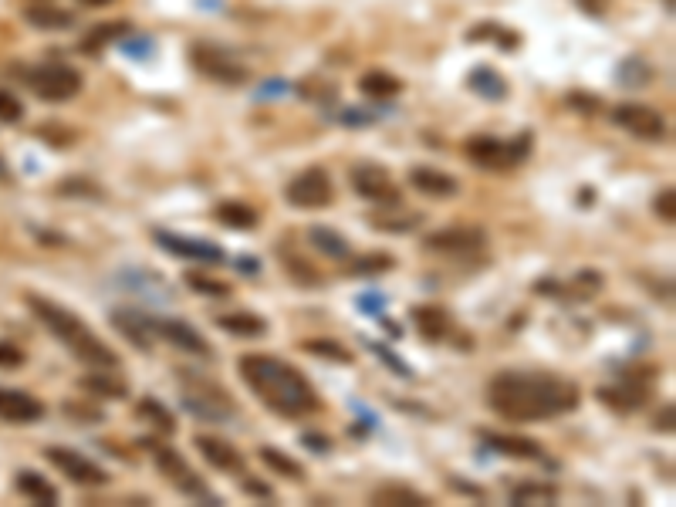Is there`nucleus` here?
<instances>
[{"label": "nucleus", "instance_id": "f257e3e1", "mask_svg": "<svg viewBox=\"0 0 676 507\" xmlns=\"http://www.w3.org/2000/svg\"><path fill=\"white\" fill-rule=\"evenodd\" d=\"M487 406L511 423L555 420L578 406V386L551 372L507 369L487 382Z\"/></svg>", "mask_w": 676, "mask_h": 507}, {"label": "nucleus", "instance_id": "f03ea898", "mask_svg": "<svg viewBox=\"0 0 676 507\" xmlns=\"http://www.w3.org/2000/svg\"><path fill=\"white\" fill-rule=\"evenodd\" d=\"M237 369H240V379L247 382V389L257 393V399H261L271 413L298 420V416H308L322 406V399H318L315 386L305 379V372L291 366V362L278 359V355L247 352L237 359Z\"/></svg>", "mask_w": 676, "mask_h": 507}, {"label": "nucleus", "instance_id": "7ed1b4c3", "mask_svg": "<svg viewBox=\"0 0 676 507\" xmlns=\"http://www.w3.org/2000/svg\"><path fill=\"white\" fill-rule=\"evenodd\" d=\"M24 301H28V308L34 311V318H38V322L48 328L71 355H75V359H82L85 366H92V369L119 366V352H112L71 308L58 305V301H51V298H41V295H28Z\"/></svg>", "mask_w": 676, "mask_h": 507}, {"label": "nucleus", "instance_id": "20e7f679", "mask_svg": "<svg viewBox=\"0 0 676 507\" xmlns=\"http://www.w3.org/2000/svg\"><path fill=\"white\" fill-rule=\"evenodd\" d=\"M467 159L480 169H511L531 156V136L497 139V136H474L467 139Z\"/></svg>", "mask_w": 676, "mask_h": 507}, {"label": "nucleus", "instance_id": "39448f33", "mask_svg": "<svg viewBox=\"0 0 676 507\" xmlns=\"http://www.w3.org/2000/svg\"><path fill=\"white\" fill-rule=\"evenodd\" d=\"M149 450H153V460L159 467V474H163L169 484L176 487V491L190 494V497H200V501H217L207 484H203V477H197V470L186 464V457L176 447H166V443H149Z\"/></svg>", "mask_w": 676, "mask_h": 507}, {"label": "nucleus", "instance_id": "423d86ee", "mask_svg": "<svg viewBox=\"0 0 676 507\" xmlns=\"http://www.w3.org/2000/svg\"><path fill=\"white\" fill-rule=\"evenodd\" d=\"M31 92L44 102H71L82 92V71L71 65H41L28 75Z\"/></svg>", "mask_w": 676, "mask_h": 507}, {"label": "nucleus", "instance_id": "0eeeda50", "mask_svg": "<svg viewBox=\"0 0 676 507\" xmlns=\"http://www.w3.org/2000/svg\"><path fill=\"white\" fill-rule=\"evenodd\" d=\"M349 180L352 190L369 203H379V207H399L403 203V193L396 190L393 173L379 163H355Z\"/></svg>", "mask_w": 676, "mask_h": 507}, {"label": "nucleus", "instance_id": "6e6552de", "mask_svg": "<svg viewBox=\"0 0 676 507\" xmlns=\"http://www.w3.org/2000/svg\"><path fill=\"white\" fill-rule=\"evenodd\" d=\"M284 197L295 210H322L332 203L335 197V186H332V176L325 173L322 166H308L301 169L295 180L288 183V190H284Z\"/></svg>", "mask_w": 676, "mask_h": 507}, {"label": "nucleus", "instance_id": "1a4fd4ad", "mask_svg": "<svg viewBox=\"0 0 676 507\" xmlns=\"http://www.w3.org/2000/svg\"><path fill=\"white\" fill-rule=\"evenodd\" d=\"M612 122L629 132V136L636 139H646V142H660L666 139V132H670V126H666V115L649 109V105L643 102H622L612 109Z\"/></svg>", "mask_w": 676, "mask_h": 507}, {"label": "nucleus", "instance_id": "9d476101", "mask_svg": "<svg viewBox=\"0 0 676 507\" xmlns=\"http://www.w3.org/2000/svg\"><path fill=\"white\" fill-rule=\"evenodd\" d=\"M190 61L200 75H207L220 85H244L247 78H251V71L240 65V61L230 58L224 48H213V44H193Z\"/></svg>", "mask_w": 676, "mask_h": 507}, {"label": "nucleus", "instance_id": "9b49d317", "mask_svg": "<svg viewBox=\"0 0 676 507\" xmlns=\"http://www.w3.org/2000/svg\"><path fill=\"white\" fill-rule=\"evenodd\" d=\"M423 247L430 254H443V257H470L487 247V234L480 227H443L426 234Z\"/></svg>", "mask_w": 676, "mask_h": 507}, {"label": "nucleus", "instance_id": "f8f14e48", "mask_svg": "<svg viewBox=\"0 0 676 507\" xmlns=\"http://www.w3.org/2000/svg\"><path fill=\"white\" fill-rule=\"evenodd\" d=\"M44 457L55 464L61 474H65L71 484H82V487H105L109 484V474L95 464V460L82 457L78 450H68V447H48L44 450Z\"/></svg>", "mask_w": 676, "mask_h": 507}, {"label": "nucleus", "instance_id": "ddd939ff", "mask_svg": "<svg viewBox=\"0 0 676 507\" xmlns=\"http://www.w3.org/2000/svg\"><path fill=\"white\" fill-rule=\"evenodd\" d=\"M599 399L616 409V413H636V409H643L649 403V376L646 379L622 376L619 382H612V386H602Z\"/></svg>", "mask_w": 676, "mask_h": 507}, {"label": "nucleus", "instance_id": "4468645a", "mask_svg": "<svg viewBox=\"0 0 676 507\" xmlns=\"http://www.w3.org/2000/svg\"><path fill=\"white\" fill-rule=\"evenodd\" d=\"M193 447L200 450V457L207 460L210 467L224 470V474H244V453H240L234 443L197 433V437H193Z\"/></svg>", "mask_w": 676, "mask_h": 507}, {"label": "nucleus", "instance_id": "2eb2a0df", "mask_svg": "<svg viewBox=\"0 0 676 507\" xmlns=\"http://www.w3.org/2000/svg\"><path fill=\"white\" fill-rule=\"evenodd\" d=\"M41 416H44L41 399H34L31 393H24V389H4L0 386V420L4 423L24 426V423L41 420Z\"/></svg>", "mask_w": 676, "mask_h": 507}, {"label": "nucleus", "instance_id": "dca6fc26", "mask_svg": "<svg viewBox=\"0 0 676 507\" xmlns=\"http://www.w3.org/2000/svg\"><path fill=\"white\" fill-rule=\"evenodd\" d=\"M409 186H413L416 193H423V197H433V200L457 197V190H460L457 176L443 173V169H433V166L409 169Z\"/></svg>", "mask_w": 676, "mask_h": 507}, {"label": "nucleus", "instance_id": "f3484780", "mask_svg": "<svg viewBox=\"0 0 676 507\" xmlns=\"http://www.w3.org/2000/svg\"><path fill=\"white\" fill-rule=\"evenodd\" d=\"M156 335H163L169 345H176V349H183L190 355H203V359H210L213 355L207 338H203L193 325L176 322V318H163V322H156Z\"/></svg>", "mask_w": 676, "mask_h": 507}, {"label": "nucleus", "instance_id": "a211bd4d", "mask_svg": "<svg viewBox=\"0 0 676 507\" xmlns=\"http://www.w3.org/2000/svg\"><path fill=\"white\" fill-rule=\"evenodd\" d=\"M156 244L166 247L169 254L190 257V261H203V264H224L227 261V254L220 251L217 244H203V240H190V237H169L166 230H159L156 234Z\"/></svg>", "mask_w": 676, "mask_h": 507}, {"label": "nucleus", "instance_id": "6ab92c4d", "mask_svg": "<svg viewBox=\"0 0 676 507\" xmlns=\"http://www.w3.org/2000/svg\"><path fill=\"white\" fill-rule=\"evenodd\" d=\"M112 325L119 328V332L136 345V349H149L153 338H156V318L142 315V311H129V308L112 311Z\"/></svg>", "mask_w": 676, "mask_h": 507}, {"label": "nucleus", "instance_id": "aec40b11", "mask_svg": "<svg viewBox=\"0 0 676 507\" xmlns=\"http://www.w3.org/2000/svg\"><path fill=\"white\" fill-rule=\"evenodd\" d=\"M480 440H484V447H491L494 453H501V457H511V460H541V443L531 440V437H514V433H480Z\"/></svg>", "mask_w": 676, "mask_h": 507}, {"label": "nucleus", "instance_id": "412c9836", "mask_svg": "<svg viewBox=\"0 0 676 507\" xmlns=\"http://www.w3.org/2000/svg\"><path fill=\"white\" fill-rule=\"evenodd\" d=\"M409 318H413L416 332H420L426 342H443V338L450 335V311L443 305H416L409 311Z\"/></svg>", "mask_w": 676, "mask_h": 507}, {"label": "nucleus", "instance_id": "4be33fe9", "mask_svg": "<svg viewBox=\"0 0 676 507\" xmlns=\"http://www.w3.org/2000/svg\"><path fill=\"white\" fill-rule=\"evenodd\" d=\"M386 213H372L369 224L382 230V234H413V230H420L423 224V213H413V210H403V203L399 207H382Z\"/></svg>", "mask_w": 676, "mask_h": 507}, {"label": "nucleus", "instance_id": "5701e85b", "mask_svg": "<svg viewBox=\"0 0 676 507\" xmlns=\"http://www.w3.org/2000/svg\"><path fill=\"white\" fill-rule=\"evenodd\" d=\"M372 504L376 507H430V497L406 484H379L376 491H372Z\"/></svg>", "mask_w": 676, "mask_h": 507}, {"label": "nucleus", "instance_id": "b1692460", "mask_svg": "<svg viewBox=\"0 0 676 507\" xmlns=\"http://www.w3.org/2000/svg\"><path fill=\"white\" fill-rule=\"evenodd\" d=\"M217 328L240 338H257L268 332V322L261 315H254V311H230V315H217Z\"/></svg>", "mask_w": 676, "mask_h": 507}, {"label": "nucleus", "instance_id": "393cba45", "mask_svg": "<svg viewBox=\"0 0 676 507\" xmlns=\"http://www.w3.org/2000/svg\"><path fill=\"white\" fill-rule=\"evenodd\" d=\"M213 217H217L224 227H234V230H251V227H257V220H261V213H257V210L251 207V203L224 200V203H217V210H213Z\"/></svg>", "mask_w": 676, "mask_h": 507}, {"label": "nucleus", "instance_id": "a878e982", "mask_svg": "<svg viewBox=\"0 0 676 507\" xmlns=\"http://www.w3.org/2000/svg\"><path fill=\"white\" fill-rule=\"evenodd\" d=\"M308 244L315 247L318 254L332 257V261H345V257L352 254L349 240H345V237L338 234V230H332V227H311V230H308Z\"/></svg>", "mask_w": 676, "mask_h": 507}, {"label": "nucleus", "instance_id": "bb28decb", "mask_svg": "<svg viewBox=\"0 0 676 507\" xmlns=\"http://www.w3.org/2000/svg\"><path fill=\"white\" fill-rule=\"evenodd\" d=\"M359 92L369 95V99H396V95L403 92V82H399L396 75H389V71L372 68L359 78Z\"/></svg>", "mask_w": 676, "mask_h": 507}, {"label": "nucleus", "instance_id": "cd10ccee", "mask_svg": "<svg viewBox=\"0 0 676 507\" xmlns=\"http://www.w3.org/2000/svg\"><path fill=\"white\" fill-rule=\"evenodd\" d=\"M78 386L85 389L88 396H95V399H126L129 396V386L122 379H115V376H109L105 369H99V372H92V376H82L78 379Z\"/></svg>", "mask_w": 676, "mask_h": 507}, {"label": "nucleus", "instance_id": "c85d7f7f", "mask_svg": "<svg viewBox=\"0 0 676 507\" xmlns=\"http://www.w3.org/2000/svg\"><path fill=\"white\" fill-rule=\"evenodd\" d=\"M17 491L38 504H48V507L58 504V487L48 484V480L41 474H34V470H21V474H17Z\"/></svg>", "mask_w": 676, "mask_h": 507}, {"label": "nucleus", "instance_id": "c756f323", "mask_svg": "<svg viewBox=\"0 0 676 507\" xmlns=\"http://www.w3.org/2000/svg\"><path fill=\"white\" fill-rule=\"evenodd\" d=\"M24 21L41 31H68L71 24H75V17L68 11H61V7H28V11H24Z\"/></svg>", "mask_w": 676, "mask_h": 507}, {"label": "nucleus", "instance_id": "7c9ffc66", "mask_svg": "<svg viewBox=\"0 0 676 507\" xmlns=\"http://www.w3.org/2000/svg\"><path fill=\"white\" fill-rule=\"evenodd\" d=\"M301 349L308 355H318V359H328V362H342V366H352L355 355L345 349L342 342H335V338H308V342H301Z\"/></svg>", "mask_w": 676, "mask_h": 507}, {"label": "nucleus", "instance_id": "2f4dec72", "mask_svg": "<svg viewBox=\"0 0 676 507\" xmlns=\"http://www.w3.org/2000/svg\"><path fill=\"white\" fill-rule=\"evenodd\" d=\"M470 88H474V92H480V95H484L487 102H501L504 95H507V85H504V78H501V75H494L491 68H477L474 75H470Z\"/></svg>", "mask_w": 676, "mask_h": 507}, {"label": "nucleus", "instance_id": "473e14b6", "mask_svg": "<svg viewBox=\"0 0 676 507\" xmlns=\"http://www.w3.org/2000/svg\"><path fill=\"white\" fill-rule=\"evenodd\" d=\"M183 281H186V288H190V291H197V295H207V298H230V291H234L227 281H217V278H210V274H200V271H186Z\"/></svg>", "mask_w": 676, "mask_h": 507}, {"label": "nucleus", "instance_id": "72a5a7b5", "mask_svg": "<svg viewBox=\"0 0 676 507\" xmlns=\"http://www.w3.org/2000/svg\"><path fill=\"white\" fill-rule=\"evenodd\" d=\"M261 460L274 470V474H284V477H291V480H301V477H305V467H301L295 457L281 453L278 447H261Z\"/></svg>", "mask_w": 676, "mask_h": 507}, {"label": "nucleus", "instance_id": "f704fd0d", "mask_svg": "<svg viewBox=\"0 0 676 507\" xmlns=\"http://www.w3.org/2000/svg\"><path fill=\"white\" fill-rule=\"evenodd\" d=\"M558 487L551 484H521L511 491V504H555Z\"/></svg>", "mask_w": 676, "mask_h": 507}, {"label": "nucleus", "instance_id": "c9c22d12", "mask_svg": "<svg viewBox=\"0 0 676 507\" xmlns=\"http://www.w3.org/2000/svg\"><path fill=\"white\" fill-rule=\"evenodd\" d=\"M126 31H129V24H102V28L88 31L85 38H82V51H85V55H95V51H102L105 44L119 41Z\"/></svg>", "mask_w": 676, "mask_h": 507}, {"label": "nucleus", "instance_id": "e433bc0d", "mask_svg": "<svg viewBox=\"0 0 676 507\" xmlns=\"http://www.w3.org/2000/svg\"><path fill=\"white\" fill-rule=\"evenodd\" d=\"M396 268V257L389 254H366V257H355L349 264V274L355 278H372V274H386Z\"/></svg>", "mask_w": 676, "mask_h": 507}, {"label": "nucleus", "instance_id": "4c0bfd02", "mask_svg": "<svg viewBox=\"0 0 676 507\" xmlns=\"http://www.w3.org/2000/svg\"><path fill=\"white\" fill-rule=\"evenodd\" d=\"M136 413L142 416V420L153 423L156 430H163V433H173L176 430V416L169 413V409L159 403V399H142V403L136 406Z\"/></svg>", "mask_w": 676, "mask_h": 507}, {"label": "nucleus", "instance_id": "58836bf2", "mask_svg": "<svg viewBox=\"0 0 676 507\" xmlns=\"http://www.w3.org/2000/svg\"><path fill=\"white\" fill-rule=\"evenodd\" d=\"M21 119H24V105H21V99L0 88V122H21Z\"/></svg>", "mask_w": 676, "mask_h": 507}, {"label": "nucleus", "instance_id": "ea45409f", "mask_svg": "<svg viewBox=\"0 0 676 507\" xmlns=\"http://www.w3.org/2000/svg\"><path fill=\"white\" fill-rule=\"evenodd\" d=\"M58 193H61V197H65V193H68V197H71V193H88V197H102L99 186H95L92 180H85V176H68V183L58 186Z\"/></svg>", "mask_w": 676, "mask_h": 507}, {"label": "nucleus", "instance_id": "a19ab883", "mask_svg": "<svg viewBox=\"0 0 676 507\" xmlns=\"http://www.w3.org/2000/svg\"><path fill=\"white\" fill-rule=\"evenodd\" d=\"M24 359H28V355L17 349L14 342H0V369H21Z\"/></svg>", "mask_w": 676, "mask_h": 507}, {"label": "nucleus", "instance_id": "79ce46f5", "mask_svg": "<svg viewBox=\"0 0 676 507\" xmlns=\"http://www.w3.org/2000/svg\"><path fill=\"white\" fill-rule=\"evenodd\" d=\"M673 203H676V193L673 190H663L660 197H656V217H663L666 224H673V220H676Z\"/></svg>", "mask_w": 676, "mask_h": 507}, {"label": "nucleus", "instance_id": "37998d69", "mask_svg": "<svg viewBox=\"0 0 676 507\" xmlns=\"http://www.w3.org/2000/svg\"><path fill=\"white\" fill-rule=\"evenodd\" d=\"M288 268H291V274H295V278H301L305 284H322V274H318L315 268H301L298 257H288Z\"/></svg>", "mask_w": 676, "mask_h": 507}, {"label": "nucleus", "instance_id": "c03bdc74", "mask_svg": "<svg viewBox=\"0 0 676 507\" xmlns=\"http://www.w3.org/2000/svg\"><path fill=\"white\" fill-rule=\"evenodd\" d=\"M656 430H666V433L673 430V406H666V413L656 420Z\"/></svg>", "mask_w": 676, "mask_h": 507}, {"label": "nucleus", "instance_id": "a18cd8bd", "mask_svg": "<svg viewBox=\"0 0 676 507\" xmlns=\"http://www.w3.org/2000/svg\"><path fill=\"white\" fill-rule=\"evenodd\" d=\"M244 491H247V494H257V497H271V487L254 484V480H247V484H244Z\"/></svg>", "mask_w": 676, "mask_h": 507}, {"label": "nucleus", "instance_id": "49530a36", "mask_svg": "<svg viewBox=\"0 0 676 507\" xmlns=\"http://www.w3.org/2000/svg\"><path fill=\"white\" fill-rule=\"evenodd\" d=\"M85 7H109V4H115V0H82Z\"/></svg>", "mask_w": 676, "mask_h": 507}, {"label": "nucleus", "instance_id": "de8ad7c7", "mask_svg": "<svg viewBox=\"0 0 676 507\" xmlns=\"http://www.w3.org/2000/svg\"><path fill=\"white\" fill-rule=\"evenodd\" d=\"M0 176H7V166L4 163H0Z\"/></svg>", "mask_w": 676, "mask_h": 507}]
</instances>
